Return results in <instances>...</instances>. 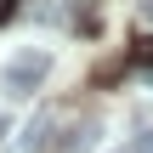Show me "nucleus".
Returning a JSON list of instances; mask_svg holds the SVG:
<instances>
[{"label": "nucleus", "instance_id": "1", "mask_svg": "<svg viewBox=\"0 0 153 153\" xmlns=\"http://www.w3.org/2000/svg\"><path fill=\"white\" fill-rule=\"evenodd\" d=\"M45 74H51V51H17L0 68V85H6V97H34L45 85Z\"/></svg>", "mask_w": 153, "mask_h": 153}, {"label": "nucleus", "instance_id": "2", "mask_svg": "<svg viewBox=\"0 0 153 153\" xmlns=\"http://www.w3.org/2000/svg\"><path fill=\"white\" fill-rule=\"evenodd\" d=\"M97 136H102L97 119H74V125H62V142H51V153H91Z\"/></svg>", "mask_w": 153, "mask_h": 153}, {"label": "nucleus", "instance_id": "3", "mask_svg": "<svg viewBox=\"0 0 153 153\" xmlns=\"http://www.w3.org/2000/svg\"><path fill=\"white\" fill-rule=\"evenodd\" d=\"M51 131H62V114H34V119H28V131L17 136V153H40Z\"/></svg>", "mask_w": 153, "mask_h": 153}, {"label": "nucleus", "instance_id": "4", "mask_svg": "<svg viewBox=\"0 0 153 153\" xmlns=\"http://www.w3.org/2000/svg\"><path fill=\"white\" fill-rule=\"evenodd\" d=\"M136 62H153V40H142V45H136Z\"/></svg>", "mask_w": 153, "mask_h": 153}, {"label": "nucleus", "instance_id": "5", "mask_svg": "<svg viewBox=\"0 0 153 153\" xmlns=\"http://www.w3.org/2000/svg\"><path fill=\"white\" fill-rule=\"evenodd\" d=\"M136 17H142V23H153V0H136Z\"/></svg>", "mask_w": 153, "mask_h": 153}, {"label": "nucleus", "instance_id": "6", "mask_svg": "<svg viewBox=\"0 0 153 153\" xmlns=\"http://www.w3.org/2000/svg\"><path fill=\"white\" fill-rule=\"evenodd\" d=\"M11 11H17V0H0V23H6V17H11Z\"/></svg>", "mask_w": 153, "mask_h": 153}, {"label": "nucleus", "instance_id": "7", "mask_svg": "<svg viewBox=\"0 0 153 153\" xmlns=\"http://www.w3.org/2000/svg\"><path fill=\"white\" fill-rule=\"evenodd\" d=\"M136 153H153V136H142V142H136Z\"/></svg>", "mask_w": 153, "mask_h": 153}, {"label": "nucleus", "instance_id": "8", "mask_svg": "<svg viewBox=\"0 0 153 153\" xmlns=\"http://www.w3.org/2000/svg\"><path fill=\"white\" fill-rule=\"evenodd\" d=\"M114 153H125V148H114Z\"/></svg>", "mask_w": 153, "mask_h": 153}]
</instances>
